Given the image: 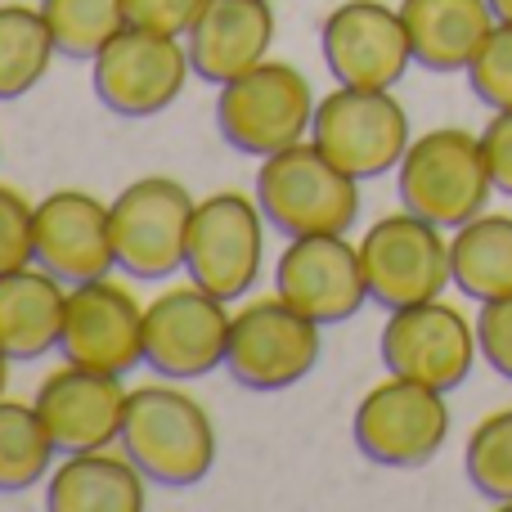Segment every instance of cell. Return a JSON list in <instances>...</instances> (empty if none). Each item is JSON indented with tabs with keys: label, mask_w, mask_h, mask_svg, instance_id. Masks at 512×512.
Here are the masks:
<instances>
[{
	"label": "cell",
	"mask_w": 512,
	"mask_h": 512,
	"mask_svg": "<svg viewBox=\"0 0 512 512\" xmlns=\"http://www.w3.org/2000/svg\"><path fill=\"white\" fill-rule=\"evenodd\" d=\"M122 450L153 486L189 490L216 468V423L189 391L171 387V378L149 382L126 400Z\"/></svg>",
	"instance_id": "obj_1"
},
{
	"label": "cell",
	"mask_w": 512,
	"mask_h": 512,
	"mask_svg": "<svg viewBox=\"0 0 512 512\" xmlns=\"http://www.w3.org/2000/svg\"><path fill=\"white\" fill-rule=\"evenodd\" d=\"M256 203L283 239L351 234V225L360 221V180L346 176L315 140H301L261 158Z\"/></svg>",
	"instance_id": "obj_2"
},
{
	"label": "cell",
	"mask_w": 512,
	"mask_h": 512,
	"mask_svg": "<svg viewBox=\"0 0 512 512\" xmlns=\"http://www.w3.org/2000/svg\"><path fill=\"white\" fill-rule=\"evenodd\" d=\"M315 90L288 59H261L216 95V131L243 158H270L288 144L310 140Z\"/></svg>",
	"instance_id": "obj_3"
},
{
	"label": "cell",
	"mask_w": 512,
	"mask_h": 512,
	"mask_svg": "<svg viewBox=\"0 0 512 512\" xmlns=\"http://www.w3.org/2000/svg\"><path fill=\"white\" fill-rule=\"evenodd\" d=\"M396 189L400 203L409 212H418L423 221L441 225V230L468 225L472 216L486 212L490 194H495L481 135L463 131V126L423 131L400 158Z\"/></svg>",
	"instance_id": "obj_4"
},
{
	"label": "cell",
	"mask_w": 512,
	"mask_h": 512,
	"mask_svg": "<svg viewBox=\"0 0 512 512\" xmlns=\"http://www.w3.org/2000/svg\"><path fill=\"white\" fill-rule=\"evenodd\" d=\"M198 198L171 176H140L108 203L117 270L144 283L185 274L189 221Z\"/></svg>",
	"instance_id": "obj_5"
},
{
	"label": "cell",
	"mask_w": 512,
	"mask_h": 512,
	"mask_svg": "<svg viewBox=\"0 0 512 512\" xmlns=\"http://www.w3.org/2000/svg\"><path fill=\"white\" fill-rule=\"evenodd\" d=\"M351 436L355 450L378 468H423L441 454L445 436H450L445 391L387 373V382L369 387L355 405Z\"/></svg>",
	"instance_id": "obj_6"
},
{
	"label": "cell",
	"mask_w": 512,
	"mask_h": 512,
	"mask_svg": "<svg viewBox=\"0 0 512 512\" xmlns=\"http://www.w3.org/2000/svg\"><path fill=\"white\" fill-rule=\"evenodd\" d=\"M310 140L355 180L387 176L400 167L405 149L414 144L409 113L391 90L337 86L315 104Z\"/></svg>",
	"instance_id": "obj_7"
},
{
	"label": "cell",
	"mask_w": 512,
	"mask_h": 512,
	"mask_svg": "<svg viewBox=\"0 0 512 512\" xmlns=\"http://www.w3.org/2000/svg\"><path fill=\"white\" fill-rule=\"evenodd\" d=\"M265 212L256 194L221 189V194L198 198L194 221H189L185 274L221 301H239L252 292L265 265Z\"/></svg>",
	"instance_id": "obj_8"
},
{
	"label": "cell",
	"mask_w": 512,
	"mask_h": 512,
	"mask_svg": "<svg viewBox=\"0 0 512 512\" xmlns=\"http://www.w3.org/2000/svg\"><path fill=\"white\" fill-rule=\"evenodd\" d=\"M189 50L180 36L153 32V27L126 23L104 50L90 59V86L95 99L117 117H158L185 90Z\"/></svg>",
	"instance_id": "obj_9"
},
{
	"label": "cell",
	"mask_w": 512,
	"mask_h": 512,
	"mask_svg": "<svg viewBox=\"0 0 512 512\" xmlns=\"http://www.w3.org/2000/svg\"><path fill=\"white\" fill-rule=\"evenodd\" d=\"M360 265H364V283H369V301H378L382 310L432 301L454 283L445 230L423 221L409 207L382 216V221H373L364 230Z\"/></svg>",
	"instance_id": "obj_10"
},
{
	"label": "cell",
	"mask_w": 512,
	"mask_h": 512,
	"mask_svg": "<svg viewBox=\"0 0 512 512\" xmlns=\"http://www.w3.org/2000/svg\"><path fill=\"white\" fill-rule=\"evenodd\" d=\"M225 306L230 301L212 297L194 279L158 292L144 306V364L171 382H194L221 369L234 328V315Z\"/></svg>",
	"instance_id": "obj_11"
},
{
	"label": "cell",
	"mask_w": 512,
	"mask_h": 512,
	"mask_svg": "<svg viewBox=\"0 0 512 512\" xmlns=\"http://www.w3.org/2000/svg\"><path fill=\"white\" fill-rule=\"evenodd\" d=\"M319 328L324 324L306 319L279 292L274 297H256L243 310H234L225 369L248 391H288L315 373L319 346H324Z\"/></svg>",
	"instance_id": "obj_12"
},
{
	"label": "cell",
	"mask_w": 512,
	"mask_h": 512,
	"mask_svg": "<svg viewBox=\"0 0 512 512\" xmlns=\"http://www.w3.org/2000/svg\"><path fill=\"white\" fill-rule=\"evenodd\" d=\"M378 351L387 373H396V378H414L436 391H454L468 382L472 364L481 355V342H477V324L459 306L432 297L391 310L387 324H382Z\"/></svg>",
	"instance_id": "obj_13"
},
{
	"label": "cell",
	"mask_w": 512,
	"mask_h": 512,
	"mask_svg": "<svg viewBox=\"0 0 512 512\" xmlns=\"http://www.w3.org/2000/svg\"><path fill=\"white\" fill-rule=\"evenodd\" d=\"M319 50L337 86L364 90H391L414 63L400 5L387 0H342L337 9H328L319 27Z\"/></svg>",
	"instance_id": "obj_14"
},
{
	"label": "cell",
	"mask_w": 512,
	"mask_h": 512,
	"mask_svg": "<svg viewBox=\"0 0 512 512\" xmlns=\"http://www.w3.org/2000/svg\"><path fill=\"white\" fill-rule=\"evenodd\" d=\"M59 355L68 364L117 373V378L144 364V306L131 297V288H122L113 274L72 283Z\"/></svg>",
	"instance_id": "obj_15"
},
{
	"label": "cell",
	"mask_w": 512,
	"mask_h": 512,
	"mask_svg": "<svg viewBox=\"0 0 512 512\" xmlns=\"http://www.w3.org/2000/svg\"><path fill=\"white\" fill-rule=\"evenodd\" d=\"M274 292L315 324H342L369 301L360 243L346 234H301L288 239L274 265Z\"/></svg>",
	"instance_id": "obj_16"
},
{
	"label": "cell",
	"mask_w": 512,
	"mask_h": 512,
	"mask_svg": "<svg viewBox=\"0 0 512 512\" xmlns=\"http://www.w3.org/2000/svg\"><path fill=\"white\" fill-rule=\"evenodd\" d=\"M126 400H131V391L122 387L117 373L81 369V364L63 360V369L41 378L32 405L41 414L45 432L59 445V454H81L122 445Z\"/></svg>",
	"instance_id": "obj_17"
},
{
	"label": "cell",
	"mask_w": 512,
	"mask_h": 512,
	"mask_svg": "<svg viewBox=\"0 0 512 512\" xmlns=\"http://www.w3.org/2000/svg\"><path fill=\"white\" fill-rule=\"evenodd\" d=\"M36 265L54 279L90 283L117 270L108 203L86 189H54L36 203Z\"/></svg>",
	"instance_id": "obj_18"
},
{
	"label": "cell",
	"mask_w": 512,
	"mask_h": 512,
	"mask_svg": "<svg viewBox=\"0 0 512 512\" xmlns=\"http://www.w3.org/2000/svg\"><path fill=\"white\" fill-rule=\"evenodd\" d=\"M274 45V5L270 0H207L203 14L185 32V50L194 77L221 90L225 81L243 77Z\"/></svg>",
	"instance_id": "obj_19"
},
{
	"label": "cell",
	"mask_w": 512,
	"mask_h": 512,
	"mask_svg": "<svg viewBox=\"0 0 512 512\" xmlns=\"http://www.w3.org/2000/svg\"><path fill=\"white\" fill-rule=\"evenodd\" d=\"M153 481L135 468L131 454L81 450L68 454L45 477V508L50 512H140L149 504Z\"/></svg>",
	"instance_id": "obj_20"
},
{
	"label": "cell",
	"mask_w": 512,
	"mask_h": 512,
	"mask_svg": "<svg viewBox=\"0 0 512 512\" xmlns=\"http://www.w3.org/2000/svg\"><path fill=\"white\" fill-rule=\"evenodd\" d=\"M63 310H68V283L36 261L0 274V351L9 360H41L59 351Z\"/></svg>",
	"instance_id": "obj_21"
},
{
	"label": "cell",
	"mask_w": 512,
	"mask_h": 512,
	"mask_svg": "<svg viewBox=\"0 0 512 512\" xmlns=\"http://www.w3.org/2000/svg\"><path fill=\"white\" fill-rule=\"evenodd\" d=\"M414 63L427 72H468L472 54L499 23L490 0H400Z\"/></svg>",
	"instance_id": "obj_22"
},
{
	"label": "cell",
	"mask_w": 512,
	"mask_h": 512,
	"mask_svg": "<svg viewBox=\"0 0 512 512\" xmlns=\"http://www.w3.org/2000/svg\"><path fill=\"white\" fill-rule=\"evenodd\" d=\"M454 288L472 301H495L512 292V216L481 212L450 230Z\"/></svg>",
	"instance_id": "obj_23"
},
{
	"label": "cell",
	"mask_w": 512,
	"mask_h": 512,
	"mask_svg": "<svg viewBox=\"0 0 512 512\" xmlns=\"http://www.w3.org/2000/svg\"><path fill=\"white\" fill-rule=\"evenodd\" d=\"M54 59H59V45L41 5L5 0L0 5V104L23 99L27 90L41 86Z\"/></svg>",
	"instance_id": "obj_24"
},
{
	"label": "cell",
	"mask_w": 512,
	"mask_h": 512,
	"mask_svg": "<svg viewBox=\"0 0 512 512\" xmlns=\"http://www.w3.org/2000/svg\"><path fill=\"white\" fill-rule=\"evenodd\" d=\"M54 436L45 432L36 405L0 396V495H23L54 472Z\"/></svg>",
	"instance_id": "obj_25"
},
{
	"label": "cell",
	"mask_w": 512,
	"mask_h": 512,
	"mask_svg": "<svg viewBox=\"0 0 512 512\" xmlns=\"http://www.w3.org/2000/svg\"><path fill=\"white\" fill-rule=\"evenodd\" d=\"M63 59H95L126 23V0H36Z\"/></svg>",
	"instance_id": "obj_26"
},
{
	"label": "cell",
	"mask_w": 512,
	"mask_h": 512,
	"mask_svg": "<svg viewBox=\"0 0 512 512\" xmlns=\"http://www.w3.org/2000/svg\"><path fill=\"white\" fill-rule=\"evenodd\" d=\"M463 472L472 490L499 508H512V409L486 414L468 436Z\"/></svg>",
	"instance_id": "obj_27"
},
{
	"label": "cell",
	"mask_w": 512,
	"mask_h": 512,
	"mask_svg": "<svg viewBox=\"0 0 512 512\" xmlns=\"http://www.w3.org/2000/svg\"><path fill=\"white\" fill-rule=\"evenodd\" d=\"M468 86L495 113L512 108V23H495L468 63Z\"/></svg>",
	"instance_id": "obj_28"
},
{
	"label": "cell",
	"mask_w": 512,
	"mask_h": 512,
	"mask_svg": "<svg viewBox=\"0 0 512 512\" xmlns=\"http://www.w3.org/2000/svg\"><path fill=\"white\" fill-rule=\"evenodd\" d=\"M36 261V203L14 185H0V274Z\"/></svg>",
	"instance_id": "obj_29"
},
{
	"label": "cell",
	"mask_w": 512,
	"mask_h": 512,
	"mask_svg": "<svg viewBox=\"0 0 512 512\" xmlns=\"http://www.w3.org/2000/svg\"><path fill=\"white\" fill-rule=\"evenodd\" d=\"M477 342H481V360L504 382H512V292L495 301H481Z\"/></svg>",
	"instance_id": "obj_30"
},
{
	"label": "cell",
	"mask_w": 512,
	"mask_h": 512,
	"mask_svg": "<svg viewBox=\"0 0 512 512\" xmlns=\"http://www.w3.org/2000/svg\"><path fill=\"white\" fill-rule=\"evenodd\" d=\"M207 0H126V14H131L135 27H153V32L180 36L194 27V18L203 14Z\"/></svg>",
	"instance_id": "obj_31"
},
{
	"label": "cell",
	"mask_w": 512,
	"mask_h": 512,
	"mask_svg": "<svg viewBox=\"0 0 512 512\" xmlns=\"http://www.w3.org/2000/svg\"><path fill=\"white\" fill-rule=\"evenodd\" d=\"M481 149H486V167H490L495 189L512 198V108L508 113H495L486 122V131H481Z\"/></svg>",
	"instance_id": "obj_32"
},
{
	"label": "cell",
	"mask_w": 512,
	"mask_h": 512,
	"mask_svg": "<svg viewBox=\"0 0 512 512\" xmlns=\"http://www.w3.org/2000/svg\"><path fill=\"white\" fill-rule=\"evenodd\" d=\"M490 9H495L499 23H512V0H490Z\"/></svg>",
	"instance_id": "obj_33"
},
{
	"label": "cell",
	"mask_w": 512,
	"mask_h": 512,
	"mask_svg": "<svg viewBox=\"0 0 512 512\" xmlns=\"http://www.w3.org/2000/svg\"><path fill=\"white\" fill-rule=\"evenodd\" d=\"M5 387H9V355L0 351V396H5Z\"/></svg>",
	"instance_id": "obj_34"
}]
</instances>
